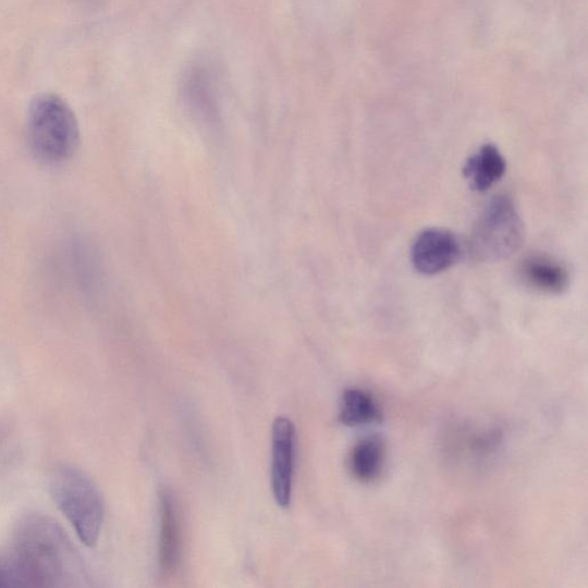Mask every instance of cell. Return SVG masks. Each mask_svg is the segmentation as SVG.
Here are the masks:
<instances>
[{
	"instance_id": "obj_3",
	"label": "cell",
	"mask_w": 588,
	"mask_h": 588,
	"mask_svg": "<svg viewBox=\"0 0 588 588\" xmlns=\"http://www.w3.org/2000/svg\"><path fill=\"white\" fill-rule=\"evenodd\" d=\"M50 492L79 540L94 548L100 537L105 511L101 495L91 479L78 469L62 466L51 475Z\"/></svg>"
},
{
	"instance_id": "obj_9",
	"label": "cell",
	"mask_w": 588,
	"mask_h": 588,
	"mask_svg": "<svg viewBox=\"0 0 588 588\" xmlns=\"http://www.w3.org/2000/svg\"><path fill=\"white\" fill-rule=\"evenodd\" d=\"M520 275L525 284L546 294H561L571 283L568 270L548 257H531L525 260Z\"/></svg>"
},
{
	"instance_id": "obj_13",
	"label": "cell",
	"mask_w": 588,
	"mask_h": 588,
	"mask_svg": "<svg viewBox=\"0 0 588 588\" xmlns=\"http://www.w3.org/2000/svg\"><path fill=\"white\" fill-rule=\"evenodd\" d=\"M17 586L12 568L0 564V587Z\"/></svg>"
},
{
	"instance_id": "obj_12",
	"label": "cell",
	"mask_w": 588,
	"mask_h": 588,
	"mask_svg": "<svg viewBox=\"0 0 588 588\" xmlns=\"http://www.w3.org/2000/svg\"><path fill=\"white\" fill-rule=\"evenodd\" d=\"M204 74L197 71L187 79L186 99L198 117L215 124L219 120L218 102L211 84Z\"/></svg>"
},
{
	"instance_id": "obj_5",
	"label": "cell",
	"mask_w": 588,
	"mask_h": 588,
	"mask_svg": "<svg viewBox=\"0 0 588 588\" xmlns=\"http://www.w3.org/2000/svg\"><path fill=\"white\" fill-rule=\"evenodd\" d=\"M296 450V429L286 417H278L272 425L271 488L282 509H287L292 497Z\"/></svg>"
},
{
	"instance_id": "obj_11",
	"label": "cell",
	"mask_w": 588,
	"mask_h": 588,
	"mask_svg": "<svg viewBox=\"0 0 588 588\" xmlns=\"http://www.w3.org/2000/svg\"><path fill=\"white\" fill-rule=\"evenodd\" d=\"M381 412L372 396L358 389L345 391L342 401L341 422L347 427H358L378 421Z\"/></svg>"
},
{
	"instance_id": "obj_2",
	"label": "cell",
	"mask_w": 588,
	"mask_h": 588,
	"mask_svg": "<svg viewBox=\"0 0 588 588\" xmlns=\"http://www.w3.org/2000/svg\"><path fill=\"white\" fill-rule=\"evenodd\" d=\"M27 127L30 150L40 162H66L78 150L77 118L66 100L58 95L40 94L32 100Z\"/></svg>"
},
{
	"instance_id": "obj_8",
	"label": "cell",
	"mask_w": 588,
	"mask_h": 588,
	"mask_svg": "<svg viewBox=\"0 0 588 588\" xmlns=\"http://www.w3.org/2000/svg\"><path fill=\"white\" fill-rule=\"evenodd\" d=\"M505 173L506 160L492 144L481 146L464 167V175L477 193L488 192Z\"/></svg>"
},
{
	"instance_id": "obj_1",
	"label": "cell",
	"mask_w": 588,
	"mask_h": 588,
	"mask_svg": "<svg viewBox=\"0 0 588 588\" xmlns=\"http://www.w3.org/2000/svg\"><path fill=\"white\" fill-rule=\"evenodd\" d=\"M12 571L17 586L74 587L83 579L72 542L56 522L41 515L17 525Z\"/></svg>"
},
{
	"instance_id": "obj_10",
	"label": "cell",
	"mask_w": 588,
	"mask_h": 588,
	"mask_svg": "<svg viewBox=\"0 0 588 588\" xmlns=\"http://www.w3.org/2000/svg\"><path fill=\"white\" fill-rule=\"evenodd\" d=\"M384 461V445L380 439L368 438L356 445L350 457L353 475L362 481H371L380 475Z\"/></svg>"
},
{
	"instance_id": "obj_7",
	"label": "cell",
	"mask_w": 588,
	"mask_h": 588,
	"mask_svg": "<svg viewBox=\"0 0 588 588\" xmlns=\"http://www.w3.org/2000/svg\"><path fill=\"white\" fill-rule=\"evenodd\" d=\"M182 551V528L176 501L171 492L164 491L160 498V543L159 563L164 574L177 569Z\"/></svg>"
},
{
	"instance_id": "obj_6",
	"label": "cell",
	"mask_w": 588,
	"mask_h": 588,
	"mask_svg": "<svg viewBox=\"0 0 588 588\" xmlns=\"http://www.w3.org/2000/svg\"><path fill=\"white\" fill-rule=\"evenodd\" d=\"M411 256L414 268L421 274L431 277L458 261L461 245L451 231L428 229L416 237Z\"/></svg>"
},
{
	"instance_id": "obj_4",
	"label": "cell",
	"mask_w": 588,
	"mask_h": 588,
	"mask_svg": "<svg viewBox=\"0 0 588 588\" xmlns=\"http://www.w3.org/2000/svg\"><path fill=\"white\" fill-rule=\"evenodd\" d=\"M523 241L524 223L514 201L507 196H498L474 225L471 250L479 261L500 262L514 256Z\"/></svg>"
}]
</instances>
